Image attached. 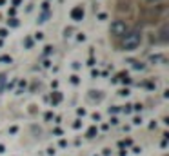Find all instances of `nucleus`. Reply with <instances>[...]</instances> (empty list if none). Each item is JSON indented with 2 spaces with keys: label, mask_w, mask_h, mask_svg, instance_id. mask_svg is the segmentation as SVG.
I'll list each match as a JSON object with an SVG mask.
<instances>
[{
  "label": "nucleus",
  "mask_w": 169,
  "mask_h": 156,
  "mask_svg": "<svg viewBox=\"0 0 169 156\" xmlns=\"http://www.w3.org/2000/svg\"><path fill=\"white\" fill-rule=\"evenodd\" d=\"M140 44H142V33L138 29H133L126 36H122V47L126 51H135Z\"/></svg>",
  "instance_id": "obj_1"
},
{
  "label": "nucleus",
  "mask_w": 169,
  "mask_h": 156,
  "mask_svg": "<svg viewBox=\"0 0 169 156\" xmlns=\"http://www.w3.org/2000/svg\"><path fill=\"white\" fill-rule=\"evenodd\" d=\"M164 13H166V5H149V9L144 13V18H146L147 22H153L155 18L162 16Z\"/></svg>",
  "instance_id": "obj_2"
},
{
  "label": "nucleus",
  "mask_w": 169,
  "mask_h": 156,
  "mask_svg": "<svg viewBox=\"0 0 169 156\" xmlns=\"http://www.w3.org/2000/svg\"><path fill=\"white\" fill-rule=\"evenodd\" d=\"M111 33H113L115 36H126V35L129 33V27H127V24H126L124 20H115V22L111 24Z\"/></svg>",
  "instance_id": "obj_3"
},
{
  "label": "nucleus",
  "mask_w": 169,
  "mask_h": 156,
  "mask_svg": "<svg viewBox=\"0 0 169 156\" xmlns=\"http://www.w3.org/2000/svg\"><path fill=\"white\" fill-rule=\"evenodd\" d=\"M71 16H73V20H82L84 18V9L78 5V7H75L73 11H71Z\"/></svg>",
  "instance_id": "obj_4"
},
{
  "label": "nucleus",
  "mask_w": 169,
  "mask_h": 156,
  "mask_svg": "<svg viewBox=\"0 0 169 156\" xmlns=\"http://www.w3.org/2000/svg\"><path fill=\"white\" fill-rule=\"evenodd\" d=\"M160 42H162V44L167 42V24H164L162 29H160Z\"/></svg>",
  "instance_id": "obj_5"
},
{
  "label": "nucleus",
  "mask_w": 169,
  "mask_h": 156,
  "mask_svg": "<svg viewBox=\"0 0 169 156\" xmlns=\"http://www.w3.org/2000/svg\"><path fill=\"white\" fill-rule=\"evenodd\" d=\"M151 62H166V58L160 56V55H157V56H151Z\"/></svg>",
  "instance_id": "obj_6"
},
{
  "label": "nucleus",
  "mask_w": 169,
  "mask_h": 156,
  "mask_svg": "<svg viewBox=\"0 0 169 156\" xmlns=\"http://www.w3.org/2000/svg\"><path fill=\"white\" fill-rule=\"evenodd\" d=\"M162 0H146V4H149V5H157V4H160Z\"/></svg>",
  "instance_id": "obj_7"
}]
</instances>
